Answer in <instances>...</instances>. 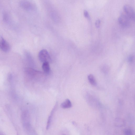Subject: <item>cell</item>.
Returning <instances> with one entry per match:
<instances>
[{"instance_id": "1", "label": "cell", "mask_w": 135, "mask_h": 135, "mask_svg": "<svg viewBox=\"0 0 135 135\" xmlns=\"http://www.w3.org/2000/svg\"><path fill=\"white\" fill-rule=\"evenodd\" d=\"M21 118L23 122V127L27 130H31L30 114L28 111L25 110L23 111L21 115Z\"/></svg>"}, {"instance_id": "2", "label": "cell", "mask_w": 135, "mask_h": 135, "mask_svg": "<svg viewBox=\"0 0 135 135\" xmlns=\"http://www.w3.org/2000/svg\"><path fill=\"white\" fill-rule=\"evenodd\" d=\"M38 57L39 60L43 63L45 62L49 63L51 62V59L50 55L46 50H41L39 53Z\"/></svg>"}, {"instance_id": "3", "label": "cell", "mask_w": 135, "mask_h": 135, "mask_svg": "<svg viewBox=\"0 0 135 135\" xmlns=\"http://www.w3.org/2000/svg\"><path fill=\"white\" fill-rule=\"evenodd\" d=\"M124 9L126 15L130 19L134 21L135 14L133 8L129 5H125L124 7Z\"/></svg>"}, {"instance_id": "4", "label": "cell", "mask_w": 135, "mask_h": 135, "mask_svg": "<svg viewBox=\"0 0 135 135\" xmlns=\"http://www.w3.org/2000/svg\"><path fill=\"white\" fill-rule=\"evenodd\" d=\"M130 18L126 15L122 14L119 18V23L121 26L124 27H127L130 25Z\"/></svg>"}, {"instance_id": "5", "label": "cell", "mask_w": 135, "mask_h": 135, "mask_svg": "<svg viewBox=\"0 0 135 135\" xmlns=\"http://www.w3.org/2000/svg\"><path fill=\"white\" fill-rule=\"evenodd\" d=\"M10 48L8 43L0 35V49L4 52H7L9 51Z\"/></svg>"}, {"instance_id": "6", "label": "cell", "mask_w": 135, "mask_h": 135, "mask_svg": "<svg viewBox=\"0 0 135 135\" xmlns=\"http://www.w3.org/2000/svg\"><path fill=\"white\" fill-rule=\"evenodd\" d=\"M20 5L23 9L26 10H30L32 9L31 3L26 0H22L20 3Z\"/></svg>"}, {"instance_id": "7", "label": "cell", "mask_w": 135, "mask_h": 135, "mask_svg": "<svg viewBox=\"0 0 135 135\" xmlns=\"http://www.w3.org/2000/svg\"><path fill=\"white\" fill-rule=\"evenodd\" d=\"M57 103H56V104H55V105L54 107V108L52 111H51V112L48 118V120H47V123L46 126V129L47 130H48L50 127L51 121H52V119L53 116V115L55 112V111L57 108Z\"/></svg>"}, {"instance_id": "8", "label": "cell", "mask_w": 135, "mask_h": 135, "mask_svg": "<svg viewBox=\"0 0 135 135\" xmlns=\"http://www.w3.org/2000/svg\"><path fill=\"white\" fill-rule=\"evenodd\" d=\"M50 16L51 19L54 21L56 22L59 21L60 17L56 11L55 10L51 11L50 13Z\"/></svg>"}, {"instance_id": "9", "label": "cell", "mask_w": 135, "mask_h": 135, "mask_svg": "<svg viewBox=\"0 0 135 135\" xmlns=\"http://www.w3.org/2000/svg\"><path fill=\"white\" fill-rule=\"evenodd\" d=\"M72 104L70 101L68 99H67L62 103L61 105V108L64 109H68L71 108Z\"/></svg>"}, {"instance_id": "10", "label": "cell", "mask_w": 135, "mask_h": 135, "mask_svg": "<svg viewBox=\"0 0 135 135\" xmlns=\"http://www.w3.org/2000/svg\"><path fill=\"white\" fill-rule=\"evenodd\" d=\"M42 67L43 70L45 73L46 74L49 73L50 68L49 63L45 62L43 63Z\"/></svg>"}, {"instance_id": "11", "label": "cell", "mask_w": 135, "mask_h": 135, "mask_svg": "<svg viewBox=\"0 0 135 135\" xmlns=\"http://www.w3.org/2000/svg\"><path fill=\"white\" fill-rule=\"evenodd\" d=\"M88 78L90 83L91 85L94 86H96L97 85L96 80L93 75L91 74L89 75Z\"/></svg>"}, {"instance_id": "12", "label": "cell", "mask_w": 135, "mask_h": 135, "mask_svg": "<svg viewBox=\"0 0 135 135\" xmlns=\"http://www.w3.org/2000/svg\"><path fill=\"white\" fill-rule=\"evenodd\" d=\"M101 23V21L100 20H98L95 22V25L97 28H99L100 27Z\"/></svg>"}, {"instance_id": "13", "label": "cell", "mask_w": 135, "mask_h": 135, "mask_svg": "<svg viewBox=\"0 0 135 135\" xmlns=\"http://www.w3.org/2000/svg\"><path fill=\"white\" fill-rule=\"evenodd\" d=\"M84 15L85 17L89 19L90 18L88 12L86 10L84 11Z\"/></svg>"}, {"instance_id": "14", "label": "cell", "mask_w": 135, "mask_h": 135, "mask_svg": "<svg viewBox=\"0 0 135 135\" xmlns=\"http://www.w3.org/2000/svg\"><path fill=\"white\" fill-rule=\"evenodd\" d=\"M101 69L104 72H106L108 70V67L105 66H103Z\"/></svg>"}, {"instance_id": "15", "label": "cell", "mask_w": 135, "mask_h": 135, "mask_svg": "<svg viewBox=\"0 0 135 135\" xmlns=\"http://www.w3.org/2000/svg\"><path fill=\"white\" fill-rule=\"evenodd\" d=\"M134 59V57L132 55H130L128 58V61L129 62L131 63L133 61Z\"/></svg>"}, {"instance_id": "16", "label": "cell", "mask_w": 135, "mask_h": 135, "mask_svg": "<svg viewBox=\"0 0 135 135\" xmlns=\"http://www.w3.org/2000/svg\"><path fill=\"white\" fill-rule=\"evenodd\" d=\"M125 133L127 135H130L132 134V132L131 130H127L125 131Z\"/></svg>"}]
</instances>
